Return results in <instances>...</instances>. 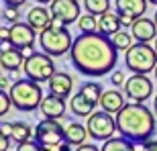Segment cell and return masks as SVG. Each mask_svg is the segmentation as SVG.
Here are the masks:
<instances>
[{
	"label": "cell",
	"instance_id": "obj_4",
	"mask_svg": "<svg viewBox=\"0 0 157 151\" xmlns=\"http://www.w3.org/2000/svg\"><path fill=\"white\" fill-rule=\"evenodd\" d=\"M10 100L12 106L21 112H33L35 108H39L41 102H43V90H41V84H35V82L27 80H17L10 86Z\"/></svg>",
	"mask_w": 157,
	"mask_h": 151
},
{
	"label": "cell",
	"instance_id": "obj_31",
	"mask_svg": "<svg viewBox=\"0 0 157 151\" xmlns=\"http://www.w3.org/2000/svg\"><path fill=\"white\" fill-rule=\"evenodd\" d=\"M17 151H43V147H41L39 143L33 139V141H27V143H21V145H17Z\"/></svg>",
	"mask_w": 157,
	"mask_h": 151
},
{
	"label": "cell",
	"instance_id": "obj_3",
	"mask_svg": "<svg viewBox=\"0 0 157 151\" xmlns=\"http://www.w3.org/2000/svg\"><path fill=\"white\" fill-rule=\"evenodd\" d=\"M39 45L43 53L51 55V57H61L71 51L74 39H71V33L67 31V27L63 23H59L57 18H53L51 27L39 35Z\"/></svg>",
	"mask_w": 157,
	"mask_h": 151
},
{
	"label": "cell",
	"instance_id": "obj_33",
	"mask_svg": "<svg viewBox=\"0 0 157 151\" xmlns=\"http://www.w3.org/2000/svg\"><path fill=\"white\" fill-rule=\"evenodd\" d=\"M43 151H71V147L67 143H61V145H49V147H43Z\"/></svg>",
	"mask_w": 157,
	"mask_h": 151
},
{
	"label": "cell",
	"instance_id": "obj_22",
	"mask_svg": "<svg viewBox=\"0 0 157 151\" xmlns=\"http://www.w3.org/2000/svg\"><path fill=\"white\" fill-rule=\"evenodd\" d=\"M70 110L74 112L76 116H92L94 114V108H96V104L94 102H90V100L84 96V94L78 90L74 96L70 98Z\"/></svg>",
	"mask_w": 157,
	"mask_h": 151
},
{
	"label": "cell",
	"instance_id": "obj_8",
	"mask_svg": "<svg viewBox=\"0 0 157 151\" xmlns=\"http://www.w3.org/2000/svg\"><path fill=\"white\" fill-rule=\"evenodd\" d=\"M33 139H35L41 147L61 145V143H65V127L61 125V122H57V121L43 118L41 122H37L35 137H33Z\"/></svg>",
	"mask_w": 157,
	"mask_h": 151
},
{
	"label": "cell",
	"instance_id": "obj_16",
	"mask_svg": "<svg viewBox=\"0 0 157 151\" xmlns=\"http://www.w3.org/2000/svg\"><path fill=\"white\" fill-rule=\"evenodd\" d=\"M47 84H49V94H53V96H59V98H63V100L67 96L70 98L74 96L71 94V90H74V78L70 74H65V72H57Z\"/></svg>",
	"mask_w": 157,
	"mask_h": 151
},
{
	"label": "cell",
	"instance_id": "obj_19",
	"mask_svg": "<svg viewBox=\"0 0 157 151\" xmlns=\"http://www.w3.org/2000/svg\"><path fill=\"white\" fill-rule=\"evenodd\" d=\"M127 104H128V102L124 100L122 92H118V90H104V94H102L98 106L104 112H108V114H118Z\"/></svg>",
	"mask_w": 157,
	"mask_h": 151
},
{
	"label": "cell",
	"instance_id": "obj_13",
	"mask_svg": "<svg viewBox=\"0 0 157 151\" xmlns=\"http://www.w3.org/2000/svg\"><path fill=\"white\" fill-rule=\"evenodd\" d=\"M147 0H114L117 12L121 18H143L147 12Z\"/></svg>",
	"mask_w": 157,
	"mask_h": 151
},
{
	"label": "cell",
	"instance_id": "obj_2",
	"mask_svg": "<svg viewBox=\"0 0 157 151\" xmlns=\"http://www.w3.org/2000/svg\"><path fill=\"white\" fill-rule=\"evenodd\" d=\"M114 118H117V131L121 133V137L133 141V143L151 141L153 133H155V114L151 108L143 104L128 102Z\"/></svg>",
	"mask_w": 157,
	"mask_h": 151
},
{
	"label": "cell",
	"instance_id": "obj_9",
	"mask_svg": "<svg viewBox=\"0 0 157 151\" xmlns=\"http://www.w3.org/2000/svg\"><path fill=\"white\" fill-rule=\"evenodd\" d=\"M124 96L128 98V102L133 104H143L145 100H149L153 96V82L149 76L143 74H133L124 84Z\"/></svg>",
	"mask_w": 157,
	"mask_h": 151
},
{
	"label": "cell",
	"instance_id": "obj_28",
	"mask_svg": "<svg viewBox=\"0 0 157 151\" xmlns=\"http://www.w3.org/2000/svg\"><path fill=\"white\" fill-rule=\"evenodd\" d=\"M2 18H4L6 23H10V25H17L18 18H21V12H18V8H6V6H4Z\"/></svg>",
	"mask_w": 157,
	"mask_h": 151
},
{
	"label": "cell",
	"instance_id": "obj_6",
	"mask_svg": "<svg viewBox=\"0 0 157 151\" xmlns=\"http://www.w3.org/2000/svg\"><path fill=\"white\" fill-rule=\"evenodd\" d=\"M23 72H25V78L35 82V84L49 82L53 76L57 74L55 72V64H53V57L47 55V53H43V51H37L33 57L25 59Z\"/></svg>",
	"mask_w": 157,
	"mask_h": 151
},
{
	"label": "cell",
	"instance_id": "obj_24",
	"mask_svg": "<svg viewBox=\"0 0 157 151\" xmlns=\"http://www.w3.org/2000/svg\"><path fill=\"white\" fill-rule=\"evenodd\" d=\"M80 92L84 94L90 102L100 104V98H102V94H104V88L100 86L98 82H86V84H82V86H80Z\"/></svg>",
	"mask_w": 157,
	"mask_h": 151
},
{
	"label": "cell",
	"instance_id": "obj_36",
	"mask_svg": "<svg viewBox=\"0 0 157 151\" xmlns=\"http://www.w3.org/2000/svg\"><path fill=\"white\" fill-rule=\"evenodd\" d=\"M8 147H10V137L2 135L0 137V151H8Z\"/></svg>",
	"mask_w": 157,
	"mask_h": 151
},
{
	"label": "cell",
	"instance_id": "obj_38",
	"mask_svg": "<svg viewBox=\"0 0 157 151\" xmlns=\"http://www.w3.org/2000/svg\"><path fill=\"white\" fill-rule=\"evenodd\" d=\"M153 110H155V114H157V94H155V100H153Z\"/></svg>",
	"mask_w": 157,
	"mask_h": 151
},
{
	"label": "cell",
	"instance_id": "obj_34",
	"mask_svg": "<svg viewBox=\"0 0 157 151\" xmlns=\"http://www.w3.org/2000/svg\"><path fill=\"white\" fill-rule=\"evenodd\" d=\"M2 2H4L6 8H21L27 0H2Z\"/></svg>",
	"mask_w": 157,
	"mask_h": 151
},
{
	"label": "cell",
	"instance_id": "obj_23",
	"mask_svg": "<svg viewBox=\"0 0 157 151\" xmlns=\"http://www.w3.org/2000/svg\"><path fill=\"white\" fill-rule=\"evenodd\" d=\"M84 8L92 17H104L106 12H110V0H84Z\"/></svg>",
	"mask_w": 157,
	"mask_h": 151
},
{
	"label": "cell",
	"instance_id": "obj_10",
	"mask_svg": "<svg viewBox=\"0 0 157 151\" xmlns=\"http://www.w3.org/2000/svg\"><path fill=\"white\" fill-rule=\"evenodd\" d=\"M35 41H37V31H33L27 23L18 21L17 25H10V39H8L10 47H14L18 51H25V49L35 45Z\"/></svg>",
	"mask_w": 157,
	"mask_h": 151
},
{
	"label": "cell",
	"instance_id": "obj_43",
	"mask_svg": "<svg viewBox=\"0 0 157 151\" xmlns=\"http://www.w3.org/2000/svg\"><path fill=\"white\" fill-rule=\"evenodd\" d=\"M155 82H157V68H155Z\"/></svg>",
	"mask_w": 157,
	"mask_h": 151
},
{
	"label": "cell",
	"instance_id": "obj_44",
	"mask_svg": "<svg viewBox=\"0 0 157 151\" xmlns=\"http://www.w3.org/2000/svg\"><path fill=\"white\" fill-rule=\"evenodd\" d=\"M76 2H78V0H76Z\"/></svg>",
	"mask_w": 157,
	"mask_h": 151
},
{
	"label": "cell",
	"instance_id": "obj_39",
	"mask_svg": "<svg viewBox=\"0 0 157 151\" xmlns=\"http://www.w3.org/2000/svg\"><path fill=\"white\" fill-rule=\"evenodd\" d=\"M37 2H39V4H47V2H49V4H51L53 0H37Z\"/></svg>",
	"mask_w": 157,
	"mask_h": 151
},
{
	"label": "cell",
	"instance_id": "obj_29",
	"mask_svg": "<svg viewBox=\"0 0 157 151\" xmlns=\"http://www.w3.org/2000/svg\"><path fill=\"white\" fill-rule=\"evenodd\" d=\"M10 106H12L10 94H8V92H0V114L6 116V112L10 110Z\"/></svg>",
	"mask_w": 157,
	"mask_h": 151
},
{
	"label": "cell",
	"instance_id": "obj_30",
	"mask_svg": "<svg viewBox=\"0 0 157 151\" xmlns=\"http://www.w3.org/2000/svg\"><path fill=\"white\" fill-rule=\"evenodd\" d=\"M133 151H157V141H145V143H133Z\"/></svg>",
	"mask_w": 157,
	"mask_h": 151
},
{
	"label": "cell",
	"instance_id": "obj_1",
	"mask_svg": "<svg viewBox=\"0 0 157 151\" xmlns=\"http://www.w3.org/2000/svg\"><path fill=\"white\" fill-rule=\"evenodd\" d=\"M70 61L78 74H84L88 78H100L114 70L118 51L114 49L110 37H104L100 33H80L78 37H74Z\"/></svg>",
	"mask_w": 157,
	"mask_h": 151
},
{
	"label": "cell",
	"instance_id": "obj_15",
	"mask_svg": "<svg viewBox=\"0 0 157 151\" xmlns=\"http://www.w3.org/2000/svg\"><path fill=\"white\" fill-rule=\"evenodd\" d=\"M2 135H6V137H10L17 145H21V143H27V141H33V137H35V131L27 125V122L23 121H17V122H10V125H6V122H2Z\"/></svg>",
	"mask_w": 157,
	"mask_h": 151
},
{
	"label": "cell",
	"instance_id": "obj_42",
	"mask_svg": "<svg viewBox=\"0 0 157 151\" xmlns=\"http://www.w3.org/2000/svg\"><path fill=\"white\" fill-rule=\"evenodd\" d=\"M153 21H155V25H157V8H155V18H153Z\"/></svg>",
	"mask_w": 157,
	"mask_h": 151
},
{
	"label": "cell",
	"instance_id": "obj_37",
	"mask_svg": "<svg viewBox=\"0 0 157 151\" xmlns=\"http://www.w3.org/2000/svg\"><path fill=\"white\" fill-rule=\"evenodd\" d=\"M76 151H102L100 147H96L94 143H86V145H82V147H78Z\"/></svg>",
	"mask_w": 157,
	"mask_h": 151
},
{
	"label": "cell",
	"instance_id": "obj_25",
	"mask_svg": "<svg viewBox=\"0 0 157 151\" xmlns=\"http://www.w3.org/2000/svg\"><path fill=\"white\" fill-rule=\"evenodd\" d=\"M110 41H112V45H114L117 51H124V53L135 45V43H133V35H131L128 31H118L117 35L110 37Z\"/></svg>",
	"mask_w": 157,
	"mask_h": 151
},
{
	"label": "cell",
	"instance_id": "obj_5",
	"mask_svg": "<svg viewBox=\"0 0 157 151\" xmlns=\"http://www.w3.org/2000/svg\"><path fill=\"white\" fill-rule=\"evenodd\" d=\"M124 68L133 74H143V76H147L149 72H155L157 51L149 43H135L124 53Z\"/></svg>",
	"mask_w": 157,
	"mask_h": 151
},
{
	"label": "cell",
	"instance_id": "obj_41",
	"mask_svg": "<svg viewBox=\"0 0 157 151\" xmlns=\"http://www.w3.org/2000/svg\"><path fill=\"white\" fill-rule=\"evenodd\" d=\"M153 49H155V51H157V39L153 41Z\"/></svg>",
	"mask_w": 157,
	"mask_h": 151
},
{
	"label": "cell",
	"instance_id": "obj_32",
	"mask_svg": "<svg viewBox=\"0 0 157 151\" xmlns=\"http://www.w3.org/2000/svg\"><path fill=\"white\" fill-rule=\"evenodd\" d=\"M127 80L128 78H124V74H122V72H112V76H110V84L112 86H122L124 88V84H127Z\"/></svg>",
	"mask_w": 157,
	"mask_h": 151
},
{
	"label": "cell",
	"instance_id": "obj_7",
	"mask_svg": "<svg viewBox=\"0 0 157 151\" xmlns=\"http://www.w3.org/2000/svg\"><path fill=\"white\" fill-rule=\"evenodd\" d=\"M86 129H88V135L96 141H110L114 139V131H117V118L112 114L104 110H98L94 112L92 116H88L86 121Z\"/></svg>",
	"mask_w": 157,
	"mask_h": 151
},
{
	"label": "cell",
	"instance_id": "obj_26",
	"mask_svg": "<svg viewBox=\"0 0 157 151\" xmlns=\"http://www.w3.org/2000/svg\"><path fill=\"white\" fill-rule=\"evenodd\" d=\"M102 151H133V141L124 137H114L102 145Z\"/></svg>",
	"mask_w": 157,
	"mask_h": 151
},
{
	"label": "cell",
	"instance_id": "obj_14",
	"mask_svg": "<svg viewBox=\"0 0 157 151\" xmlns=\"http://www.w3.org/2000/svg\"><path fill=\"white\" fill-rule=\"evenodd\" d=\"M51 21H53L51 10L45 8V6H41V4L33 6V8L27 12V25H29L33 31H37L39 35L51 27Z\"/></svg>",
	"mask_w": 157,
	"mask_h": 151
},
{
	"label": "cell",
	"instance_id": "obj_18",
	"mask_svg": "<svg viewBox=\"0 0 157 151\" xmlns=\"http://www.w3.org/2000/svg\"><path fill=\"white\" fill-rule=\"evenodd\" d=\"M0 65L4 72H18L25 65V55L23 51H18L10 45H2L0 51Z\"/></svg>",
	"mask_w": 157,
	"mask_h": 151
},
{
	"label": "cell",
	"instance_id": "obj_21",
	"mask_svg": "<svg viewBox=\"0 0 157 151\" xmlns=\"http://www.w3.org/2000/svg\"><path fill=\"white\" fill-rule=\"evenodd\" d=\"M122 23H121V17H118V12H106L104 17H100L98 18V33L100 35H104V37H112V35H117L121 29Z\"/></svg>",
	"mask_w": 157,
	"mask_h": 151
},
{
	"label": "cell",
	"instance_id": "obj_17",
	"mask_svg": "<svg viewBox=\"0 0 157 151\" xmlns=\"http://www.w3.org/2000/svg\"><path fill=\"white\" fill-rule=\"evenodd\" d=\"M65 100L59 98V96H53V94H47L43 102H41V114L43 118H49V121H59L61 116L65 114Z\"/></svg>",
	"mask_w": 157,
	"mask_h": 151
},
{
	"label": "cell",
	"instance_id": "obj_12",
	"mask_svg": "<svg viewBox=\"0 0 157 151\" xmlns=\"http://www.w3.org/2000/svg\"><path fill=\"white\" fill-rule=\"evenodd\" d=\"M131 35L137 43H151L157 39V25L153 18H137L135 25L131 27Z\"/></svg>",
	"mask_w": 157,
	"mask_h": 151
},
{
	"label": "cell",
	"instance_id": "obj_27",
	"mask_svg": "<svg viewBox=\"0 0 157 151\" xmlns=\"http://www.w3.org/2000/svg\"><path fill=\"white\" fill-rule=\"evenodd\" d=\"M78 27H80V31H82V33H86V35H90V33H98V18L86 12V14H82V17H80Z\"/></svg>",
	"mask_w": 157,
	"mask_h": 151
},
{
	"label": "cell",
	"instance_id": "obj_35",
	"mask_svg": "<svg viewBox=\"0 0 157 151\" xmlns=\"http://www.w3.org/2000/svg\"><path fill=\"white\" fill-rule=\"evenodd\" d=\"M0 37H2V41H8L10 39V27H6V25H2V27H0Z\"/></svg>",
	"mask_w": 157,
	"mask_h": 151
},
{
	"label": "cell",
	"instance_id": "obj_11",
	"mask_svg": "<svg viewBox=\"0 0 157 151\" xmlns=\"http://www.w3.org/2000/svg\"><path fill=\"white\" fill-rule=\"evenodd\" d=\"M49 10H51L53 18H57L59 23H63V25H71L74 21H80L82 17L80 4L76 0H53Z\"/></svg>",
	"mask_w": 157,
	"mask_h": 151
},
{
	"label": "cell",
	"instance_id": "obj_20",
	"mask_svg": "<svg viewBox=\"0 0 157 151\" xmlns=\"http://www.w3.org/2000/svg\"><path fill=\"white\" fill-rule=\"evenodd\" d=\"M86 139H88V129L86 125H82V122H70L67 127H65V143L70 147H82L86 145Z\"/></svg>",
	"mask_w": 157,
	"mask_h": 151
},
{
	"label": "cell",
	"instance_id": "obj_40",
	"mask_svg": "<svg viewBox=\"0 0 157 151\" xmlns=\"http://www.w3.org/2000/svg\"><path fill=\"white\" fill-rule=\"evenodd\" d=\"M147 2H149V4H155V6H157V0H147Z\"/></svg>",
	"mask_w": 157,
	"mask_h": 151
}]
</instances>
